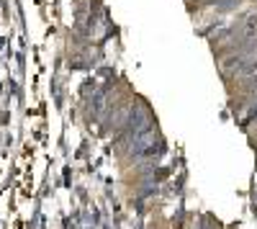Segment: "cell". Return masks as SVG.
<instances>
[{
	"mask_svg": "<svg viewBox=\"0 0 257 229\" xmlns=\"http://www.w3.org/2000/svg\"><path fill=\"white\" fill-rule=\"evenodd\" d=\"M239 0H213V6H216L219 11H231V8H237Z\"/></svg>",
	"mask_w": 257,
	"mask_h": 229,
	"instance_id": "obj_1",
	"label": "cell"
}]
</instances>
